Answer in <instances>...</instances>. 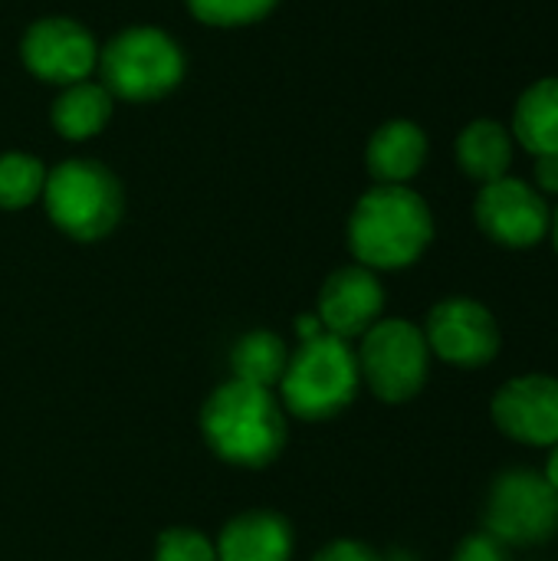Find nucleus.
I'll return each mask as SVG.
<instances>
[{
	"label": "nucleus",
	"mask_w": 558,
	"mask_h": 561,
	"mask_svg": "<svg viewBox=\"0 0 558 561\" xmlns=\"http://www.w3.org/2000/svg\"><path fill=\"white\" fill-rule=\"evenodd\" d=\"M155 561H217V546L197 529H164L155 542Z\"/></svg>",
	"instance_id": "412c9836"
},
{
	"label": "nucleus",
	"mask_w": 558,
	"mask_h": 561,
	"mask_svg": "<svg viewBox=\"0 0 558 561\" xmlns=\"http://www.w3.org/2000/svg\"><path fill=\"white\" fill-rule=\"evenodd\" d=\"M536 184L546 194H558V151L536 158Z\"/></svg>",
	"instance_id": "b1692460"
},
{
	"label": "nucleus",
	"mask_w": 558,
	"mask_h": 561,
	"mask_svg": "<svg viewBox=\"0 0 558 561\" xmlns=\"http://www.w3.org/2000/svg\"><path fill=\"white\" fill-rule=\"evenodd\" d=\"M546 480H549V486L558 493V444L553 447V454H549V460H546V473H543Z\"/></svg>",
	"instance_id": "393cba45"
},
{
	"label": "nucleus",
	"mask_w": 558,
	"mask_h": 561,
	"mask_svg": "<svg viewBox=\"0 0 558 561\" xmlns=\"http://www.w3.org/2000/svg\"><path fill=\"white\" fill-rule=\"evenodd\" d=\"M20 59L43 82L72 85L95 72L99 43L79 20L43 16L26 26L20 39Z\"/></svg>",
	"instance_id": "1a4fd4ad"
},
{
	"label": "nucleus",
	"mask_w": 558,
	"mask_h": 561,
	"mask_svg": "<svg viewBox=\"0 0 558 561\" xmlns=\"http://www.w3.org/2000/svg\"><path fill=\"white\" fill-rule=\"evenodd\" d=\"M312 561H385L372 546L355 542V539H335L322 552H316Z\"/></svg>",
	"instance_id": "5701e85b"
},
{
	"label": "nucleus",
	"mask_w": 558,
	"mask_h": 561,
	"mask_svg": "<svg viewBox=\"0 0 558 561\" xmlns=\"http://www.w3.org/2000/svg\"><path fill=\"white\" fill-rule=\"evenodd\" d=\"M493 424L506 440L523 447H556L558 444V378L523 375L506 381L493 404Z\"/></svg>",
	"instance_id": "9b49d317"
},
{
	"label": "nucleus",
	"mask_w": 558,
	"mask_h": 561,
	"mask_svg": "<svg viewBox=\"0 0 558 561\" xmlns=\"http://www.w3.org/2000/svg\"><path fill=\"white\" fill-rule=\"evenodd\" d=\"M454 561H510V549L483 529V533L467 536L454 549Z\"/></svg>",
	"instance_id": "4be33fe9"
},
{
	"label": "nucleus",
	"mask_w": 558,
	"mask_h": 561,
	"mask_svg": "<svg viewBox=\"0 0 558 561\" xmlns=\"http://www.w3.org/2000/svg\"><path fill=\"white\" fill-rule=\"evenodd\" d=\"M474 214H477L480 230L510 250L536 247L553 227V214H549L543 191L510 174L483 184Z\"/></svg>",
	"instance_id": "9d476101"
},
{
	"label": "nucleus",
	"mask_w": 558,
	"mask_h": 561,
	"mask_svg": "<svg viewBox=\"0 0 558 561\" xmlns=\"http://www.w3.org/2000/svg\"><path fill=\"white\" fill-rule=\"evenodd\" d=\"M201 431L207 447L247 470L270 467L286 447V414L270 388L247 381H224L201 411Z\"/></svg>",
	"instance_id": "f257e3e1"
},
{
	"label": "nucleus",
	"mask_w": 558,
	"mask_h": 561,
	"mask_svg": "<svg viewBox=\"0 0 558 561\" xmlns=\"http://www.w3.org/2000/svg\"><path fill=\"white\" fill-rule=\"evenodd\" d=\"M46 168L39 158L26 151H3L0 154V207L23 210L43 197Z\"/></svg>",
	"instance_id": "6ab92c4d"
},
{
	"label": "nucleus",
	"mask_w": 558,
	"mask_h": 561,
	"mask_svg": "<svg viewBox=\"0 0 558 561\" xmlns=\"http://www.w3.org/2000/svg\"><path fill=\"white\" fill-rule=\"evenodd\" d=\"M428 161V135L408 118L385 122L365 148V164L378 184H408Z\"/></svg>",
	"instance_id": "4468645a"
},
{
	"label": "nucleus",
	"mask_w": 558,
	"mask_h": 561,
	"mask_svg": "<svg viewBox=\"0 0 558 561\" xmlns=\"http://www.w3.org/2000/svg\"><path fill=\"white\" fill-rule=\"evenodd\" d=\"M483 529L506 549L543 546L558 533V493L536 470H506L490 486Z\"/></svg>",
	"instance_id": "0eeeda50"
},
{
	"label": "nucleus",
	"mask_w": 558,
	"mask_h": 561,
	"mask_svg": "<svg viewBox=\"0 0 558 561\" xmlns=\"http://www.w3.org/2000/svg\"><path fill=\"white\" fill-rule=\"evenodd\" d=\"M293 526L273 510H253L230 519L217 539V561H289Z\"/></svg>",
	"instance_id": "ddd939ff"
},
{
	"label": "nucleus",
	"mask_w": 558,
	"mask_h": 561,
	"mask_svg": "<svg viewBox=\"0 0 558 561\" xmlns=\"http://www.w3.org/2000/svg\"><path fill=\"white\" fill-rule=\"evenodd\" d=\"M434 240L428 201L408 184H375L349 217V247L368 270H405Z\"/></svg>",
	"instance_id": "f03ea898"
},
{
	"label": "nucleus",
	"mask_w": 558,
	"mask_h": 561,
	"mask_svg": "<svg viewBox=\"0 0 558 561\" xmlns=\"http://www.w3.org/2000/svg\"><path fill=\"white\" fill-rule=\"evenodd\" d=\"M510 161H513V138L500 122L480 118V122H470L460 131V138H457V164L474 181L490 184V181L506 178Z\"/></svg>",
	"instance_id": "dca6fc26"
},
{
	"label": "nucleus",
	"mask_w": 558,
	"mask_h": 561,
	"mask_svg": "<svg viewBox=\"0 0 558 561\" xmlns=\"http://www.w3.org/2000/svg\"><path fill=\"white\" fill-rule=\"evenodd\" d=\"M43 204L49 220L79 243H95L109 237L122 220V184L118 178L92 158H69L46 171Z\"/></svg>",
	"instance_id": "20e7f679"
},
{
	"label": "nucleus",
	"mask_w": 558,
	"mask_h": 561,
	"mask_svg": "<svg viewBox=\"0 0 558 561\" xmlns=\"http://www.w3.org/2000/svg\"><path fill=\"white\" fill-rule=\"evenodd\" d=\"M355 355L362 381L385 404H405L418 398L431 371L428 339L408 319H378L362 335V348Z\"/></svg>",
	"instance_id": "423d86ee"
},
{
	"label": "nucleus",
	"mask_w": 558,
	"mask_h": 561,
	"mask_svg": "<svg viewBox=\"0 0 558 561\" xmlns=\"http://www.w3.org/2000/svg\"><path fill=\"white\" fill-rule=\"evenodd\" d=\"M431 355L457 368H483L500 355L503 335L497 316L467 296H451L428 312V325L421 329Z\"/></svg>",
	"instance_id": "6e6552de"
},
{
	"label": "nucleus",
	"mask_w": 558,
	"mask_h": 561,
	"mask_svg": "<svg viewBox=\"0 0 558 561\" xmlns=\"http://www.w3.org/2000/svg\"><path fill=\"white\" fill-rule=\"evenodd\" d=\"M549 230H553V240H556V250H558V207H556V214H553V227H549Z\"/></svg>",
	"instance_id": "a878e982"
},
{
	"label": "nucleus",
	"mask_w": 558,
	"mask_h": 561,
	"mask_svg": "<svg viewBox=\"0 0 558 561\" xmlns=\"http://www.w3.org/2000/svg\"><path fill=\"white\" fill-rule=\"evenodd\" d=\"M358 385V355L352 352L349 339L319 332L289 355V365L280 378V394L289 414L303 421H329L355 401Z\"/></svg>",
	"instance_id": "7ed1b4c3"
},
{
	"label": "nucleus",
	"mask_w": 558,
	"mask_h": 561,
	"mask_svg": "<svg viewBox=\"0 0 558 561\" xmlns=\"http://www.w3.org/2000/svg\"><path fill=\"white\" fill-rule=\"evenodd\" d=\"M286 365H289V348H286V342H283L276 332H266V329L247 332V335L234 345V352H230L234 378H237V381H247V385H260V388L280 385Z\"/></svg>",
	"instance_id": "a211bd4d"
},
{
	"label": "nucleus",
	"mask_w": 558,
	"mask_h": 561,
	"mask_svg": "<svg viewBox=\"0 0 558 561\" xmlns=\"http://www.w3.org/2000/svg\"><path fill=\"white\" fill-rule=\"evenodd\" d=\"M385 312V286L368 266L335 270L319 293V322L339 339L365 335Z\"/></svg>",
	"instance_id": "f8f14e48"
},
{
	"label": "nucleus",
	"mask_w": 558,
	"mask_h": 561,
	"mask_svg": "<svg viewBox=\"0 0 558 561\" xmlns=\"http://www.w3.org/2000/svg\"><path fill=\"white\" fill-rule=\"evenodd\" d=\"M513 131L536 158L558 151V79H539L523 92L513 112Z\"/></svg>",
	"instance_id": "f3484780"
},
{
	"label": "nucleus",
	"mask_w": 558,
	"mask_h": 561,
	"mask_svg": "<svg viewBox=\"0 0 558 561\" xmlns=\"http://www.w3.org/2000/svg\"><path fill=\"white\" fill-rule=\"evenodd\" d=\"M187 7L207 26H247L263 20L276 0H187Z\"/></svg>",
	"instance_id": "aec40b11"
},
{
	"label": "nucleus",
	"mask_w": 558,
	"mask_h": 561,
	"mask_svg": "<svg viewBox=\"0 0 558 561\" xmlns=\"http://www.w3.org/2000/svg\"><path fill=\"white\" fill-rule=\"evenodd\" d=\"M99 76L112 99L155 102L184 79V53L178 39L158 26H128L99 46Z\"/></svg>",
	"instance_id": "39448f33"
},
{
	"label": "nucleus",
	"mask_w": 558,
	"mask_h": 561,
	"mask_svg": "<svg viewBox=\"0 0 558 561\" xmlns=\"http://www.w3.org/2000/svg\"><path fill=\"white\" fill-rule=\"evenodd\" d=\"M112 118V92L102 82L82 79L72 85H62L49 108V122L56 135L66 141H89L95 138Z\"/></svg>",
	"instance_id": "2eb2a0df"
}]
</instances>
